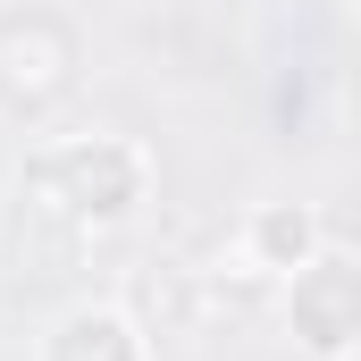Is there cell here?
<instances>
[{"label": "cell", "instance_id": "6da1fadb", "mask_svg": "<svg viewBox=\"0 0 361 361\" xmlns=\"http://www.w3.org/2000/svg\"><path fill=\"white\" fill-rule=\"evenodd\" d=\"M25 185L42 202H59L85 235H118L152 210V152L118 126H85V135H59L25 160Z\"/></svg>", "mask_w": 361, "mask_h": 361}, {"label": "cell", "instance_id": "277c9868", "mask_svg": "<svg viewBox=\"0 0 361 361\" xmlns=\"http://www.w3.org/2000/svg\"><path fill=\"white\" fill-rule=\"evenodd\" d=\"M319 244H328V219H319L311 202H252V210H244V227H235V269L286 286V277L302 269Z\"/></svg>", "mask_w": 361, "mask_h": 361}, {"label": "cell", "instance_id": "3957f363", "mask_svg": "<svg viewBox=\"0 0 361 361\" xmlns=\"http://www.w3.org/2000/svg\"><path fill=\"white\" fill-rule=\"evenodd\" d=\"M68 76H76V34L59 17H42V8L0 17V92L8 101H51V92H68Z\"/></svg>", "mask_w": 361, "mask_h": 361}, {"label": "cell", "instance_id": "7a4b0ae2", "mask_svg": "<svg viewBox=\"0 0 361 361\" xmlns=\"http://www.w3.org/2000/svg\"><path fill=\"white\" fill-rule=\"evenodd\" d=\"M286 336L311 361H353L361 353V269L345 244H319L286 277Z\"/></svg>", "mask_w": 361, "mask_h": 361}, {"label": "cell", "instance_id": "5b68a950", "mask_svg": "<svg viewBox=\"0 0 361 361\" xmlns=\"http://www.w3.org/2000/svg\"><path fill=\"white\" fill-rule=\"evenodd\" d=\"M34 361H152V328L126 311V302H68L51 328H42V345Z\"/></svg>", "mask_w": 361, "mask_h": 361}]
</instances>
